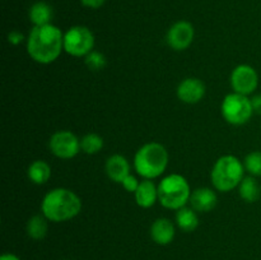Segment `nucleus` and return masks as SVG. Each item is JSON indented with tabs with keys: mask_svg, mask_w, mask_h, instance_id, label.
<instances>
[{
	"mask_svg": "<svg viewBox=\"0 0 261 260\" xmlns=\"http://www.w3.org/2000/svg\"><path fill=\"white\" fill-rule=\"evenodd\" d=\"M103 138L99 134H97V133H87L81 139L82 152L89 155L97 154L103 148Z\"/></svg>",
	"mask_w": 261,
	"mask_h": 260,
	"instance_id": "21",
	"label": "nucleus"
},
{
	"mask_svg": "<svg viewBox=\"0 0 261 260\" xmlns=\"http://www.w3.org/2000/svg\"><path fill=\"white\" fill-rule=\"evenodd\" d=\"M135 203L143 209H149L158 201V185L153 180L143 178L134 193Z\"/></svg>",
	"mask_w": 261,
	"mask_h": 260,
	"instance_id": "15",
	"label": "nucleus"
},
{
	"mask_svg": "<svg viewBox=\"0 0 261 260\" xmlns=\"http://www.w3.org/2000/svg\"><path fill=\"white\" fill-rule=\"evenodd\" d=\"M81 3L84 7L91 8V9H98L106 3V0H81Z\"/></svg>",
	"mask_w": 261,
	"mask_h": 260,
	"instance_id": "26",
	"label": "nucleus"
},
{
	"mask_svg": "<svg viewBox=\"0 0 261 260\" xmlns=\"http://www.w3.org/2000/svg\"><path fill=\"white\" fill-rule=\"evenodd\" d=\"M150 239L161 246L170 245L176 236V223L170 218L161 217L152 223L149 229Z\"/></svg>",
	"mask_w": 261,
	"mask_h": 260,
	"instance_id": "12",
	"label": "nucleus"
},
{
	"mask_svg": "<svg viewBox=\"0 0 261 260\" xmlns=\"http://www.w3.org/2000/svg\"><path fill=\"white\" fill-rule=\"evenodd\" d=\"M139 184H140V181L138 180L137 176H134L133 173H130V175H127L126 177L122 180L121 185H122V188L127 191V193L134 194L135 191H137V189L139 188Z\"/></svg>",
	"mask_w": 261,
	"mask_h": 260,
	"instance_id": "24",
	"label": "nucleus"
},
{
	"mask_svg": "<svg viewBox=\"0 0 261 260\" xmlns=\"http://www.w3.org/2000/svg\"><path fill=\"white\" fill-rule=\"evenodd\" d=\"M27 54L42 65L54 63L64 51V32L58 25H33L25 40Z\"/></svg>",
	"mask_w": 261,
	"mask_h": 260,
	"instance_id": "1",
	"label": "nucleus"
},
{
	"mask_svg": "<svg viewBox=\"0 0 261 260\" xmlns=\"http://www.w3.org/2000/svg\"><path fill=\"white\" fill-rule=\"evenodd\" d=\"M82 212V199L68 188H55L45 194L41 201V213L50 222L70 221Z\"/></svg>",
	"mask_w": 261,
	"mask_h": 260,
	"instance_id": "2",
	"label": "nucleus"
},
{
	"mask_svg": "<svg viewBox=\"0 0 261 260\" xmlns=\"http://www.w3.org/2000/svg\"><path fill=\"white\" fill-rule=\"evenodd\" d=\"M96 38L86 25H73L64 32V51L74 58H86L93 51Z\"/></svg>",
	"mask_w": 261,
	"mask_h": 260,
	"instance_id": "7",
	"label": "nucleus"
},
{
	"mask_svg": "<svg viewBox=\"0 0 261 260\" xmlns=\"http://www.w3.org/2000/svg\"><path fill=\"white\" fill-rule=\"evenodd\" d=\"M48 149L60 160H71L81 152V139L70 130H58L48 139Z\"/></svg>",
	"mask_w": 261,
	"mask_h": 260,
	"instance_id": "8",
	"label": "nucleus"
},
{
	"mask_svg": "<svg viewBox=\"0 0 261 260\" xmlns=\"http://www.w3.org/2000/svg\"><path fill=\"white\" fill-rule=\"evenodd\" d=\"M48 222L50 221L42 213L31 217L25 224V232L28 237L36 241L45 239L48 232Z\"/></svg>",
	"mask_w": 261,
	"mask_h": 260,
	"instance_id": "20",
	"label": "nucleus"
},
{
	"mask_svg": "<svg viewBox=\"0 0 261 260\" xmlns=\"http://www.w3.org/2000/svg\"><path fill=\"white\" fill-rule=\"evenodd\" d=\"M206 87L201 79L195 78V76H189V78L182 79L176 89L177 98L181 102L188 105L199 103L201 99L205 97Z\"/></svg>",
	"mask_w": 261,
	"mask_h": 260,
	"instance_id": "11",
	"label": "nucleus"
},
{
	"mask_svg": "<svg viewBox=\"0 0 261 260\" xmlns=\"http://www.w3.org/2000/svg\"><path fill=\"white\" fill-rule=\"evenodd\" d=\"M229 83L233 92L250 96L256 91L259 86V74L252 65L240 64L232 70Z\"/></svg>",
	"mask_w": 261,
	"mask_h": 260,
	"instance_id": "9",
	"label": "nucleus"
},
{
	"mask_svg": "<svg viewBox=\"0 0 261 260\" xmlns=\"http://www.w3.org/2000/svg\"><path fill=\"white\" fill-rule=\"evenodd\" d=\"M191 188L188 178L181 173H170L161 178L158 184V201L170 211H178L190 201Z\"/></svg>",
	"mask_w": 261,
	"mask_h": 260,
	"instance_id": "5",
	"label": "nucleus"
},
{
	"mask_svg": "<svg viewBox=\"0 0 261 260\" xmlns=\"http://www.w3.org/2000/svg\"><path fill=\"white\" fill-rule=\"evenodd\" d=\"M221 114L224 121L233 126H242L251 120L254 112L251 98L232 92L224 96L221 103Z\"/></svg>",
	"mask_w": 261,
	"mask_h": 260,
	"instance_id": "6",
	"label": "nucleus"
},
{
	"mask_svg": "<svg viewBox=\"0 0 261 260\" xmlns=\"http://www.w3.org/2000/svg\"><path fill=\"white\" fill-rule=\"evenodd\" d=\"M195 38V28L189 20H177L167 31L166 42L173 51L188 50Z\"/></svg>",
	"mask_w": 261,
	"mask_h": 260,
	"instance_id": "10",
	"label": "nucleus"
},
{
	"mask_svg": "<svg viewBox=\"0 0 261 260\" xmlns=\"http://www.w3.org/2000/svg\"><path fill=\"white\" fill-rule=\"evenodd\" d=\"M170 162V154L163 144L148 142L135 152L133 166L142 178L154 180L166 172Z\"/></svg>",
	"mask_w": 261,
	"mask_h": 260,
	"instance_id": "3",
	"label": "nucleus"
},
{
	"mask_svg": "<svg viewBox=\"0 0 261 260\" xmlns=\"http://www.w3.org/2000/svg\"><path fill=\"white\" fill-rule=\"evenodd\" d=\"M54 17V10L48 3L36 2L28 10V18L33 25L50 24Z\"/></svg>",
	"mask_w": 261,
	"mask_h": 260,
	"instance_id": "17",
	"label": "nucleus"
},
{
	"mask_svg": "<svg viewBox=\"0 0 261 260\" xmlns=\"http://www.w3.org/2000/svg\"><path fill=\"white\" fill-rule=\"evenodd\" d=\"M84 64L91 71H101L106 68L107 59L105 54L93 50L84 58Z\"/></svg>",
	"mask_w": 261,
	"mask_h": 260,
	"instance_id": "23",
	"label": "nucleus"
},
{
	"mask_svg": "<svg viewBox=\"0 0 261 260\" xmlns=\"http://www.w3.org/2000/svg\"><path fill=\"white\" fill-rule=\"evenodd\" d=\"M239 195L246 203H255L261 196V186L254 176H245L239 185Z\"/></svg>",
	"mask_w": 261,
	"mask_h": 260,
	"instance_id": "19",
	"label": "nucleus"
},
{
	"mask_svg": "<svg viewBox=\"0 0 261 260\" xmlns=\"http://www.w3.org/2000/svg\"><path fill=\"white\" fill-rule=\"evenodd\" d=\"M7 40H8V42L10 43V45L18 46V45H20L23 41L27 40V37H24V35H23L22 32L14 30V31H10V32L8 33Z\"/></svg>",
	"mask_w": 261,
	"mask_h": 260,
	"instance_id": "25",
	"label": "nucleus"
},
{
	"mask_svg": "<svg viewBox=\"0 0 261 260\" xmlns=\"http://www.w3.org/2000/svg\"><path fill=\"white\" fill-rule=\"evenodd\" d=\"M105 171H106V175L112 183L121 184L122 180L126 177L127 175H130V171H132V165H130L129 160H127L125 155L119 154H112L110 155L106 160L105 163Z\"/></svg>",
	"mask_w": 261,
	"mask_h": 260,
	"instance_id": "14",
	"label": "nucleus"
},
{
	"mask_svg": "<svg viewBox=\"0 0 261 260\" xmlns=\"http://www.w3.org/2000/svg\"><path fill=\"white\" fill-rule=\"evenodd\" d=\"M27 177L35 185H45L51 177V166L43 160H36L28 166Z\"/></svg>",
	"mask_w": 261,
	"mask_h": 260,
	"instance_id": "18",
	"label": "nucleus"
},
{
	"mask_svg": "<svg viewBox=\"0 0 261 260\" xmlns=\"http://www.w3.org/2000/svg\"><path fill=\"white\" fill-rule=\"evenodd\" d=\"M0 260H20V257L18 255L13 254V252H4L0 256Z\"/></svg>",
	"mask_w": 261,
	"mask_h": 260,
	"instance_id": "28",
	"label": "nucleus"
},
{
	"mask_svg": "<svg viewBox=\"0 0 261 260\" xmlns=\"http://www.w3.org/2000/svg\"><path fill=\"white\" fill-rule=\"evenodd\" d=\"M216 189L212 188H198L191 193L190 196V206L195 209L199 213H208L213 211L218 203V195L216 193Z\"/></svg>",
	"mask_w": 261,
	"mask_h": 260,
	"instance_id": "13",
	"label": "nucleus"
},
{
	"mask_svg": "<svg viewBox=\"0 0 261 260\" xmlns=\"http://www.w3.org/2000/svg\"><path fill=\"white\" fill-rule=\"evenodd\" d=\"M245 172L244 161L233 154L221 155L212 167V185L219 193H229L239 188L240 183L244 180Z\"/></svg>",
	"mask_w": 261,
	"mask_h": 260,
	"instance_id": "4",
	"label": "nucleus"
},
{
	"mask_svg": "<svg viewBox=\"0 0 261 260\" xmlns=\"http://www.w3.org/2000/svg\"><path fill=\"white\" fill-rule=\"evenodd\" d=\"M251 102H252V107H254L255 114L261 115V93L252 96Z\"/></svg>",
	"mask_w": 261,
	"mask_h": 260,
	"instance_id": "27",
	"label": "nucleus"
},
{
	"mask_svg": "<svg viewBox=\"0 0 261 260\" xmlns=\"http://www.w3.org/2000/svg\"><path fill=\"white\" fill-rule=\"evenodd\" d=\"M245 170L250 176L261 177V150H252L247 153L244 160Z\"/></svg>",
	"mask_w": 261,
	"mask_h": 260,
	"instance_id": "22",
	"label": "nucleus"
},
{
	"mask_svg": "<svg viewBox=\"0 0 261 260\" xmlns=\"http://www.w3.org/2000/svg\"><path fill=\"white\" fill-rule=\"evenodd\" d=\"M175 223L181 231L186 232V233L194 232L199 226L198 212L188 205L178 209L175 214Z\"/></svg>",
	"mask_w": 261,
	"mask_h": 260,
	"instance_id": "16",
	"label": "nucleus"
}]
</instances>
